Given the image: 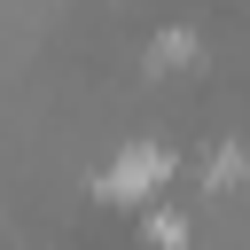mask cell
<instances>
[{"label":"cell","mask_w":250,"mask_h":250,"mask_svg":"<svg viewBox=\"0 0 250 250\" xmlns=\"http://www.w3.org/2000/svg\"><path fill=\"white\" fill-rule=\"evenodd\" d=\"M188 62H195V39H188V31H164V39L148 47V70H188Z\"/></svg>","instance_id":"2"},{"label":"cell","mask_w":250,"mask_h":250,"mask_svg":"<svg viewBox=\"0 0 250 250\" xmlns=\"http://www.w3.org/2000/svg\"><path fill=\"white\" fill-rule=\"evenodd\" d=\"M164 180H172V156H164V148H148V141H133V148H125L117 164H109V180H102V188H109V195H133V203H141V195H156Z\"/></svg>","instance_id":"1"}]
</instances>
